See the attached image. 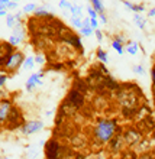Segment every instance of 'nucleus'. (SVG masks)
<instances>
[{
  "label": "nucleus",
  "mask_w": 155,
  "mask_h": 159,
  "mask_svg": "<svg viewBox=\"0 0 155 159\" xmlns=\"http://www.w3.org/2000/svg\"><path fill=\"white\" fill-rule=\"evenodd\" d=\"M22 15H23V12H16V15H15V17H16V20H21Z\"/></svg>",
  "instance_id": "43"
},
{
  "label": "nucleus",
  "mask_w": 155,
  "mask_h": 159,
  "mask_svg": "<svg viewBox=\"0 0 155 159\" xmlns=\"http://www.w3.org/2000/svg\"><path fill=\"white\" fill-rule=\"evenodd\" d=\"M90 26H92V29H99V20L97 19H90Z\"/></svg>",
  "instance_id": "37"
},
{
  "label": "nucleus",
  "mask_w": 155,
  "mask_h": 159,
  "mask_svg": "<svg viewBox=\"0 0 155 159\" xmlns=\"http://www.w3.org/2000/svg\"><path fill=\"white\" fill-rule=\"evenodd\" d=\"M122 140H123V136L122 134H115L113 139L109 142V146L112 151H119L122 146Z\"/></svg>",
  "instance_id": "15"
},
{
  "label": "nucleus",
  "mask_w": 155,
  "mask_h": 159,
  "mask_svg": "<svg viewBox=\"0 0 155 159\" xmlns=\"http://www.w3.org/2000/svg\"><path fill=\"white\" fill-rule=\"evenodd\" d=\"M123 159H136V155H135L134 152H128L123 155Z\"/></svg>",
  "instance_id": "38"
},
{
  "label": "nucleus",
  "mask_w": 155,
  "mask_h": 159,
  "mask_svg": "<svg viewBox=\"0 0 155 159\" xmlns=\"http://www.w3.org/2000/svg\"><path fill=\"white\" fill-rule=\"evenodd\" d=\"M152 70L155 71V58H154V65H152Z\"/></svg>",
  "instance_id": "47"
},
{
  "label": "nucleus",
  "mask_w": 155,
  "mask_h": 159,
  "mask_svg": "<svg viewBox=\"0 0 155 159\" xmlns=\"http://www.w3.org/2000/svg\"><path fill=\"white\" fill-rule=\"evenodd\" d=\"M123 48H125L126 54L136 55V54H138V51H139V43H138V42H126Z\"/></svg>",
  "instance_id": "16"
},
{
  "label": "nucleus",
  "mask_w": 155,
  "mask_h": 159,
  "mask_svg": "<svg viewBox=\"0 0 155 159\" xmlns=\"http://www.w3.org/2000/svg\"><path fill=\"white\" fill-rule=\"evenodd\" d=\"M154 9H155V7H154Z\"/></svg>",
  "instance_id": "51"
},
{
  "label": "nucleus",
  "mask_w": 155,
  "mask_h": 159,
  "mask_svg": "<svg viewBox=\"0 0 155 159\" xmlns=\"http://www.w3.org/2000/svg\"><path fill=\"white\" fill-rule=\"evenodd\" d=\"M112 48H113V49L116 51L119 55H122L123 52H125V48H123V45H122V43H119V42H116V41H112Z\"/></svg>",
  "instance_id": "27"
},
{
  "label": "nucleus",
  "mask_w": 155,
  "mask_h": 159,
  "mask_svg": "<svg viewBox=\"0 0 155 159\" xmlns=\"http://www.w3.org/2000/svg\"><path fill=\"white\" fill-rule=\"evenodd\" d=\"M132 70H134V72H135V74H138V75H142L143 72H145V70H143V65H135Z\"/></svg>",
  "instance_id": "34"
},
{
  "label": "nucleus",
  "mask_w": 155,
  "mask_h": 159,
  "mask_svg": "<svg viewBox=\"0 0 155 159\" xmlns=\"http://www.w3.org/2000/svg\"><path fill=\"white\" fill-rule=\"evenodd\" d=\"M58 6L63 9V10H70L71 6H73V2H68V0H59Z\"/></svg>",
  "instance_id": "30"
},
{
  "label": "nucleus",
  "mask_w": 155,
  "mask_h": 159,
  "mask_svg": "<svg viewBox=\"0 0 155 159\" xmlns=\"http://www.w3.org/2000/svg\"><path fill=\"white\" fill-rule=\"evenodd\" d=\"M117 123L115 120H100L97 121L96 129H94V136H96L101 143L110 142L113 136L116 134Z\"/></svg>",
  "instance_id": "1"
},
{
  "label": "nucleus",
  "mask_w": 155,
  "mask_h": 159,
  "mask_svg": "<svg viewBox=\"0 0 155 159\" xmlns=\"http://www.w3.org/2000/svg\"><path fill=\"white\" fill-rule=\"evenodd\" d=\"M122 3L125 4L126 7L132 10L134 13H145L147 12V7H145V4H135V3H130L128 0H120Z\"/></svg>",
  "instance_id": "12"
},
{
  "label": "nucleus",
  "mask_w": 155,
  "mask_h": 159,
  "mask_svg": "<svg viewBox=\"0 0 155 159\" xmlns=\"http://www.w3.org/2000/svg\"><path fill=\"white\" fill-rule=\"evenodd\" d=\"M87 13H88V17H90V19H97V17H99V13L93 7H87Z\"/></svg>",
  "instance_id": "32"
},
{
  "label": "nucleus",
  "mask_w": 155,
  "mask_h": 159,
  "mask_svg": "<svg viewBox=\"0 0 155 159\" xmlns=\"http://www.w3.org/2000/svg\"><path fill=\"white\" fill-rule=\"evenodd\" d=\"M103 85H105L107 90H110V91H117L119 87H120V84L117 83L116 80H113L112 75H106L105 77V80H103Z\"/></svg>",
  "instance_id": "10"
},
{
  "label": "nucleus",
  "mask_w": 155,
  "mask_h": 159,
  "mask_svg": "<svg viewBox=\"0 0 155 159\" xmlns=\"http://www.w3.org/2000/svg\"><path fill=\"white\" fill-rule=\"evenodd\" d=\"M73 88L74 90H77V91L80 93H83V94H86V93L88 91V84L86 80H81V78H76V81L73 83Z\"/></svg>",
  "instance_id": "14"
},
{
  "label": "nucleus",
  "mask_w": 155,
  "mask_h": 159,
  "mask_svg": "<svg viewBox=\"0 0 155 159\" xmlns=\"http://www.w3.org/2000/svg\"><path fill=\"white\" fill-rule=\"evenodd\" d=\"M68 12L71 13V16H78V17H83V9L80 7L78 4H76V3H73L71 9H70Z\"/></svg>",
  "instance_id": "21"
},
{
  "label": "nucleus",
  "mask_w": 155,
  "mask_h": 159,
  "mask_svg": "<svg viewBox=\"0 0 155 159\" xmlns=\"http://www.w3.org/2000/svg\"><path fill=\"white\" fill-rule=\"evenodd\" d=\"M138 159H152V158L149 155H142V156H139Z\"/></svg>",
  "instance_id": "46"
},
{
  "label": "nucleus",
  "mask_w": 155,
  "mask_h": 159,
  "mask_svg": "<svg viewBox=\"0 0 155 159\" xmlns=\"http://www.w3.org/2000/svg\"><path fill=\"white\" fill-rule=\"evenodd\" d=\"M65 100L78 110V109H81L84 106V103H86V97H84L83 93H80V91H77V90H74V88H71V90L68 91Z\"/></svg>",
  "instance_id": "5"
},
{
  "label": "nucleus",
  "mask_w": 155,
  "mask_h": 159,
  "mask_svg": "<svg viewBox=\"0 0 155 159\" xmlns=\"http://www.w3.org/2000/svg\"><path fill=\"white\" fill-rule=\"evenodd\" d=\"M138 114V109L136 107H123L122 109V116L126 119H134Z\"/></svg>",
  "instance_id": "18"
},
{
  "label": "nucleus",
  "mask_w": 155,
  "mask_h": 159,
  "mask_svg": "<svg viewBox=\"0 0 155 159\" xmlns=\"http://www.w3.org/2000/svg\"><path fill=\"white\" fill-rule=\"evenodd\" d=\"M36 7H38V6H36L35 3H28V4H25V6H23V10H22V12H23V13H34Z\"/></svg>",
  "instance_id": "29"
},
{
  "label": "nucleus",
  "mask_w": 155,
  "mask_h": 159,
  "mask_svg": "<svg viewBox=\"0 0 155 159\" xmlns=\"http://www.w3.org/2000/svg\"><path fill=\"white\" fill-rule=\"evenodd\" d=\"M6 9H17V3L16 2H10V3L7 4V7Z\"/></svg>",
  "instance_id": "40"
},
{
  "label": "nucleus",
  "mask_w": 155,
  "mask_h": 159,
  "mask_svg": "<svg viewBox=\"0 0 155 159\" xmlns=\"http://www.w3.org/2000/svg\"><path fill=\"white\" fill-rule=\"evenodd\" d=\"M45 156L46 159H63L61 158V145L58 140L49 139L45 143Z\"/></svg>",
  "instance_id": "4"
},
{
  "label": "nucleus",
  "mask_w": 155,
  "mask_h": 159,
  "mask_svg": "<svg viewBox=\"0 0 155 159\" xmlns=\"http://www.w3.org/2000/svg\"><path fill=\"white\" fill-rule=\"evenodd\" d=\"M16 23H17V20H16V17H15V15H9L7 13V16H6V25L13 29Z\"/></svg>",
  "instance_id": "26"
},
{
  "label": "nucleus",
  "mask_w": 155,
  "mask_h": 159,
  "mask_svg": "<svg viewBox=\"0 0 155 159\" xmlns=\"http://www.w3.org/2000/svg\"><path fill=\"white\" fill-rule=\"evenodd\" d=\"M123 139H125V142L128 143L129 146H132V145H135V143H138L139 140H141V133L135 129H129L123 134Z\"/></svg>",
  "instance_id": "9"
},
{
  "label": "nucleus",
  "mask_w": 155,
  "mask_h": 159,
  "mask_svg": "<svg viewBox=\"0 0 155 159\" xmlns=\"http://www.w3.org/2000/svg\"><path fill=\"white\" fill-rule=\"evenodd\" d=\"M44 127V123L39 120H34V121H25V125L21 127L22 133L23 134H32L35 132H39V130Z\"/></svg>",
  "instance_id": "7"
},
{
  "label": "nucleus",
  "mask_w": 155,
  "mask_h": 159,
  "mask_svg": "<svg viewBox=\"0 0 155 159\" xmlns=\"http://www.w3.org/2000/svg\"><path fill=\"white\" fill-rule=\"evenodd\" d=\"M90 3H92V7L94 9L99 15L105 13V6H103V2H101V0H90Z\"/></svg>",
  "instance_id": "19"
},
{
  "label": "nucleus",
  "mask_w": 155,
  "mask_h": 159,
  "mask_svg": "<svg viewBox=\"0 0 155 159\" xmlns=\"http://www.w3.org/2000/svg\"><path fill=\"white\" fill-rule=\"evenodd\" d=\"M7 42L10 43V45H13L15 48H16L17 45H21L22 42H23V38H21V36H17V35H10V38L7 39Z\"/></svg>",
  "instance_id": "22"
},
{
  "label": "nucleus",
  "mask_w": 155,
  "mask_h": 159,
  "mask_svg": "<svg viewBox=\"0 0 155 159\" xmlns=\"http://www.w3.org/2000/svg\"><path fill=\"white\" fill-rule=\"evenodd\" d=\"M83 26H90V17H83Z\"/></svg>",
  "instance_id": "41"
},
{
  "label": "nucleus",
  "mask_w": 155,
  "mask_h": 159,
  "mask_svg": "<svg viewBox=\"0 0 155 159\" xmlns=\"http://www.w3.org/2000/svg\"><path fill=\"white\" fill-rule=\"evenodd\" d=\"M42 77H44V72H35V74H32V75L28 78V83H26V90H28V91H32L35 87L42 85V81H41Z\"/></svg>",
  "instance_id": "8"
},
{
  "label": "nucleus",
  "mask_w": 155,
  "mask_h": 159,
  "mask_svg": "<svg viewBox=\"0 0 155 159\" xmlns=\"http://www.w3.org/2000/svg\"><path fill=\"white\" fill-rule=\"evenodd\" d=\"M9 3H10V0H0V4H3V6H6V7H7Z\"/></svg>",
  "instance_id": "44"
},
{
  "label": "nucleus",
  "mask_w": 155,
  "mask_h": 159,
  "mask_svg": "<svg viewBox=\"0 0 155 159\" xmlns=\"http://www.w3.org/2000/svg\"><path fill=\"white\" fill-rule=\"evenodd\" d=\"M7 127L9 129H16V127H22L25 125V120H23V114L22 111L17 107H12L10 111H9V116H7Z\"/></svg>",
  "instance_id": "3"
},
{
  "label": "nucleus",
  "mask_w": 155,
  "mask_h": 159,
  "mask_svg": "<svg viewBox=\"0 0 155 159\" xmlns=\"http://www.w3.org/2000/svg\"><path fill=\"white\" fill-rule=\"evenodd\" d=\"M94 35H96V38H97V41H99V42H101V41H103V38H105V35H103V32H101L100 29L94 30Z\"/></svg>",
  "instance_id": "35"
},
{
  "label": "nucleus",
  "mask_w": 155,
  "mask_h": 159,
  "mask_svg": "<svg viewBox=\"0 0 155 159\" xmlns=\"http://www.w3.org/2000/svg\"><path fill=\"white\" fill-rule=\"evenodd\" d=\"M51 70L61 71V70H64V64H61V62H52V64H51Z\"/></svg>",
  "instance_id": "33"
},
{
  "label": "nucleus",
  "mask_w": 155,
  "mask_h": 159,
  "mask_svg": "<svg viewBox=\"0 0 155 159\" xmlns=\"http://www.w3.org/2000/svg\"><path fill=\"white\" fill-rule=\"evenodd\" d=\"M113 41L119 42V43H122V45H123V43H126V39H125V36H123V35H116V36L113 38Z\"/></svg>",
  "instance_id": "36"
},
{
  "label": "nucleus",
  "mask_w": 155,
  "mask_h": 159,
  "mask_svg": "<svg viewBox=\"0 0 155 159\" xmlns=\"http://www.w3.org/2000/svg\"><path fill=\"white\" fill-rule=\"evenodd\" d=\"M80 30H81V34H83L84 36H87V38L94 34V29H92V26H83Z\"/></svg>",
  "instance_id": "31"
},
{
  "label": "nucleus",
  "mask_w": 155,
  "mask_h": 159,
  "mask_svg": "<svg viewBox=\"0 0 155 159\" xmlns=\"http://www.w3.org/2000/svg\"><path fill=\"white\" fill-rule=\"evenodd\" d=\"M2 94H3V91H2V88H0V96H2Z\"/></svg>",
  "instance_id": "49"
},
{
  "label": "nucleus",
  "mask_w": 155,
  "mask_h": 159,
  "mask_svg": "<svg viewBox=\"0 0 155 159\" xmlns=\"http://www.w3.org/2000/svg\"><path fill=\"white\" fill-rule=\"evenodd\" d=\"M96 57H97V59H99V62H103V64L109 62V57H107V54H106L101 48H97L96 49Z\"/></svg>",
  "instance_id": "20"
},
{
  "label": "nucleus",
  "mask_w": 155,
  "mask_h": 159,
  "mask_svg": "<svg viewBox=\"0 0 155 159\" xmlns=\"http://www.w3.org/2000/svg\"><path fill=\"white\" fill-rule=\"evenodd\" d=\"M22 67L25 68V70H32L35 67V57H26L25 62H23Z\"/></svg>",
  "instance_id": "23"
},
{
  "label": "nucleus",
  "mask_w": 155,
  "mask_h": 159,
  "mask_svg": "<svg viewBox=\"0 0 155 159\" xmlns=\"http://www.w3.org/2000/svg\"><path fill=\"white\" fill-rule=\"evenodd\" d=\"M154 104H155V97H154Z\"/></svg>",
  "instance_id": "50"
},
{
  "label": "nucleus",
  "mask_w": 155,
  "mask_h": 159,
  "mask_svg": "<svg viewBox=\"0 0 155 159\" xmlns=\"http://www.w3.org/2000/svg\"><path fill=\"white\" fill-rule=\"evenodd\" d=\"M71 25L77 29H81L83 28V17H78V16H71Z\"/></svg>",
  "instance_id": "24"
},
{
  "label": "nucleus",
  "mask_w": 155,
  "mask_h": 159,
  "mask_svg": "<svg viewBox=\"0 0 155 159\" xmlns=\"http://www.w3.org/2000/svg\"><path fill=\"white\" fill-rule=\"evenodd\" d=\"M6 17V16H7V12H6V10H0V17Z\"/></svg>",
  "instance_id": "45"
},
{
  "label": "nucleus",
  "mask_w": 155,
  "mask_h": 159,
  "mask_svg": "<svg viewBox=\"0 0 155 159\" xmlns=\"http://www.w3.org/2000/svg\"><path fill=\"white\" fill-rule=\"evenodd\" d=\"M46 62V55L42 54V52H38L35 55V64H39V65H45Z\"/></svg>",
  "instance_id": "25"
},
{
  "label": "nucleus",
  "mask_w": 155,
  "mask_h": 159,
  "mask_svg": "<svg viewBox=\"0 0 155 159\" xmlns=\"http://www.w3.org/2000/svg\"><path fill=\"white\" fill-rule=\"evenodd\" d=\"M76 111H77V109L74 106L70 104L67 100L64 101L63 104H61V107H59V114H63L64 117L65 116H73V114H76Z\"/></svg>",
  "instance_id": "11"
},
{
  "label": "nucleus",
  "mask_w": 155,
  "mask_h": 159,
  "mask_svg": "<svg viewBox=\"0 0 155 159\" xmlns=\"http://www.w3.org/2000/svg\"><path fill=\"white\" fill-rule=\"evenodd\" d=\"M15 51H16V48H15L13 45H10L7 41L0 42V68H4L6 62H7V59L12 57V54L15 52Z\"/></svg>",
  "instance_id": "6"
},
{
  "label": "nucleus",
  "mask_w": 155,
  "mask_h": 159,
  "mask_svg": "<svg viewBox=\"0 0 155 159\" xmlns=\"http://www.w3.org/2000/svg\"><path fill=\"white\" fill-rule=\"evenodd\" d=\"M10 2H16V3H17V2H21V0H10Z\"/></svg>",
  "instance_id": "48"
},
{
  "label": "nucleus",
  "mask_w": 155,
  "mask_h": 159,
  "mask_svg": "<svg viewBox=\"0 0 155 159\" xmlns=\"http://www.w3.org/2000/svg\"><path fill=\"white\" fill-rule=\"evenodd\" d=\"M134 23L138 26L139 29H145V26H147V19H145L141 13H135L134 15Z\"/></svg>",
  "instance_id": "17"
},
{
  "label": "nucleus",
  "mask_w": 155,
  "mask_h": 159,
  "mask_svg": "<svg viewBox=\"0 0 155 159\" xmlns=\"http://www.w3.org/2000/svg\"><path fill=\"white\" fill-rule=\"evenodd\" d=\"M96 68L101 72V74H103V75H110V72H109V70H107V67H106V64L97 62V64H96Z\"/></svg>",
  "instance_id": "28"
},
{
  "label": "nucleus",
  "mask_w": 155,
  "mask_h": 159,
  "mask_svg": "<svg viewBox=\"0 0 155 159\" xmlns=\"http://www.w3.org/2000/svg\"><path fill=\"white\" fill-rule=\"evenodd\" d=\"M34 17H39V19H52L54 15L49 12V10H46V6H41V7H36L34 12Z\"/></svg>",
  "instance_id": "13"
},
{
  "label": "nucleus",
  "mask_w": 155,
  "mask_h": 159,
  "mask_svg": "<svg viewBox=\"0 0 155 159\" xmlns=\"http://www.w3.org/2000/svg\"><path fill=\"white\" fill-rule=\"evenodd\" d=\"M154 16H155V9L148 10V17H154Z\"/></svg>",
  "instance_id": "42"
},
{
  "label": "nucleus",
  "mask_w": 155,
  "mask_h": 159,
  "mask_svg": "<svg viewBox=\"0 0 155 159\" xmlns=\"http://www.w3.org/2000/svg\"><path fill=\"white\" fill-rule=\"evenodd\" d=\"M99 19H100V22L103 23V25H106V23H107V17H106L105 13H101V15H99Z\"/></svg>",
  "instance_id": "39"
},
{
  "label": "nucleus",
  "mask_w": 155,
  "mask_h": 159,
  "mask_svg": "<svg viewBox=\"0 0 155 159\" xmlns=\"http://www.w3.org/2000/svg\"><path fill=\"white\" fill-rule=\"evenodd\" d=\"M25 54L23 52H21V51H15L12 54V57L7 59V62H6V65H4V70L7 72H15L17 71L19 68L23 65V62H25Z\"/></svg>",
  "instance_id": "2"
}]
</instances>
